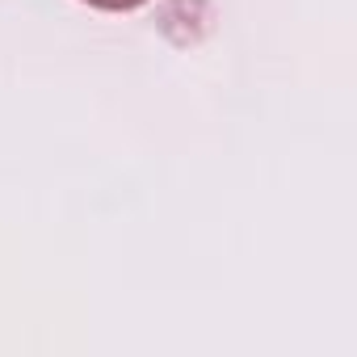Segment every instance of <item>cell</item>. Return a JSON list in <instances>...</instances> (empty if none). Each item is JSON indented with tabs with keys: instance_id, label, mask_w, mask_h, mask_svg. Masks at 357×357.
<instances>
[{
	"instance_id": "obj_1",
	"label": "cell",
	"mask_w": 357,
	"mask_h": 357,
	"mask_svg": "<svg viewBox=\"0 0 357 357\" xmlns=\"http://www.w3.org/2000/svg\"><path fill=\"white\" fill-rule=\"evenodd\" d=\"M84 5H93V9H105V13H126V9H139V5H147V0H84Z\"/></svg>"
}]
</instances>
